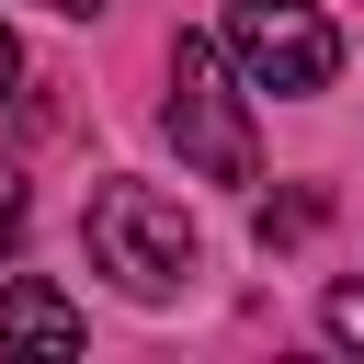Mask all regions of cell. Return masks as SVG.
<instances>
[{"instance_id": "3957f363", "label": "cell", "mask_w": 364, "mask_h": 364, "mask_svg": "<svg viewBox=\"0 0 364 364\" xmlns=\"http://www.w3.org/2000/svg\"><path fill=\"white\" fill-rule=\"evenodd\" d=\"M216 46H228V68L250 91H284V102H307V91L341 80V34H330L318 0H228V34Z\"/></svg>"}, {"instance_id": "5b68a950", "label": "cell", "mask_w": 364, "mask_h": 364, "mask_svg": "<svg viewBox=\"0 0 364 364\" xmlns=\"http://www.w3.org/2000/svg\"><path fill=\"white\" fill-rule=\"evenodd\" d=\"M307 228H318V193H284V205H262V250H273V239H307Z\"/></svg>"}, {"instance_id": "ba28073f", "label": "cell", "mask_w": 364, "mask_h": 364, "mask_svg": "<svg viewBox=\"0 0 364 364\" xmlns=\"http://www.w3.org/2000/svg\"><path fill=\"white\" fill-rule=\"evenodd\" d=\"M11 80H23V46H11V23H0V102H11Z\"/></svg>"}, {"instance_id": "6da1fadb", "label": "cell", "mask_w": 364, "mask_h": 364, "mask_svg": "<svg viewBox=\"0 0 364 364\" xmlns=\"http://www.w3.org/2000/svg\"><path fill=\"white\" fill-rule=\"evenodd\" d=\"M80 228H91V262H102L125 296H148V307H159V296H182V284H193V262H205L193 216H182L159 182H125V171H114V182H91V216H80Z\"/></svg>"}, {"instance_id": "8992f818", "label": "cell", "mask_w": 364, "mask_h": 364, "mask_svg": "<svg viewBox=\"0 0 364 364\" xmlns=\"http://www.w3.org/2000/svg\"><path fill=\"white\" fill-rule=\"evenodd\" d=\"M23 216H34V193H23V171H11V159H0V250H11V239H23Z\"/></svg>"}, {"instance_id": "9c48e42d", "label": "cell", "mask_w": 364, "mask_h": 364, "mask_svg": "<svg viewBox=\"0 0 364 364\" xmlns=\"http://www.w3.org/2000/svg\"><path fill=\"white\" fill-rule=\"evenodd\" d=\"M46 11H68V23H91V11H102V0H46Z\"/></svg>"}, {"instance_id": "7a4b0ae2", "label": "cell", "mask_w": 364, "mask_h": 364, "mask_svg": "<svg viewBox=\"0 0 364 364\" xmlns=\"http://www.w3.org/2000/svg\"><path fill=\"white\" fill-rule=\"evenodd\" d=\"M239 91H250V80H228V46H205V34L171 46V102H159V125H171L182 171H205V182H250V171H262V136H250V102H239Z\"/></svg>"}, {"instance_id": "277c9868", "label": "cell", "mask_w": 364, "mask_h": 364, "mask_svg": "<svg viewBox=\"0 0 364 364\" xmlns=\"http://www.w3.org/2000/svg\"><path fill=\"white\" fill-rule=\"evenodd\" d=\"M0 341H23V353H80L91 330H80V307H68L57 284L11 273V284H0Z\"/></svg>"}, {"instance_id": "52a82bcc", "label": "cell", "mask_w": 364, "mask_h": 364, "mask_svg": "<svg viewBox=\"0 0 364 364\" xmlns=\"http://www.w3.org/2000/svg\"><path fill=\"white\" fill-rule=\"evenodd\" d=\"M330 330H341V341L364 353V284H330Z\"/></svg>"}]
</instances>
